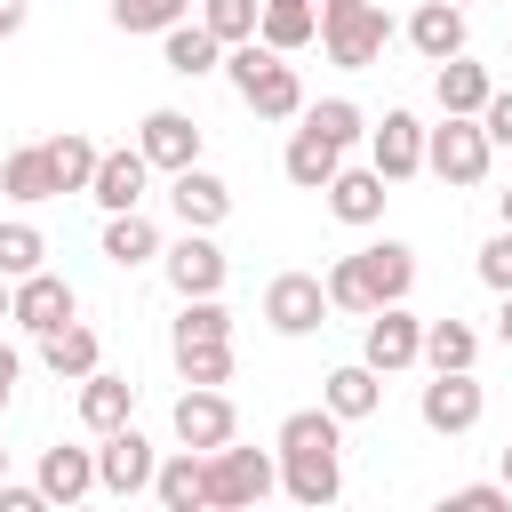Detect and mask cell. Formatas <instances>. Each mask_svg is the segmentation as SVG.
<instances>
[{
    "instance_id": "6da1fadb",
    "label": "cell",
    "mask_w": 512,
    "mask_h": 512,
    "mask_svg": "<svg viewBox=\"0 0 512 512\" xmlns=\"http://www.w3.org/2000/svg\"><path fill=\"white\" fill-rule=\"evenodd\" d=\"M272 456H280V496H288V504L320 512V504L344 496V416H328V408H296V416H280Z\"/></svg>"
},
{
    "instance_id": "7a4b0ae2",
    "label": "cell",
    "mask_w": 512,
    "mask_h": 512,
    "mask_svg": "<svg viewBox=\"0 0 512 512\" xmlns=\"http://www.w3.org/2000/svg\"><path fill=\"white\" fill-rule=\"evenodd\" d=\"M320 288H328V312H352V320H368L376 304H408V288H416V248H408V240H368V248L336 256Z\"/></svg>"
},
{
    "instance_id": "3957f363",
    "label": "cell",
    "mask_w": 512,
    "mask_h": 512,
    "mask_svg": "<svg viewBox=\"0 0 512 512\" xmlns=\"http://www.w3.org/2000/svg\"><path fill=\"white\" fill-rule=\"evenodd\" d=\"M216 72L232 80V96H240L256 120H296V112H304V80H296V64H288L280 48H264V40H232Z\"/></svg>"
},
{
    "instance_id": "277c9868",
    "label": "cell",
    "mask_w": 512,
    "mask_h": 512,
    "mask_svg": "<svg viewBox=\"0 0 512 512\" xmlns=\"http://www.w3.org/2000/svg\"><path fill=\"white\" fill-rule=\"evenodd\" d=\"M272 488H280V456L240 448V440L208 448V512H256Z\"/></svg>"
},
{
    "instance_id": "5b68a950",
    "label": "cell",
    "mask_w": 512,
    "mask_h": 512,
    "mask_svg": "<svg viewBox=\"0 0 512 512\" xmlns=\"http://www.w3.org/2000/svg\"><path fill=\"white\" fill-rule=\"evenodd\" d=\"M488 160H496V144H488V128H480V112H440V128H424V168L440 176V184H480L488 176Z\"/></svg>"
},
{
    "instance_id": "8992f818",
    "label": "cell",
    "mask_w": 512,
    "mask_h": 512,
    "mask_svg": "<svg viewBox=\"0 0 512 512\" xmlns=\"http://www.w3.org/2000/svg\"><path fill=\"white\" fill-rule=\"evenodd\" d=\"M320 48H328L344 72H368V64H384V48H392V16H384V0L320 8Z\"/></svg>"
},
{
    "instance_id": "52a82bcc",
    "label": "cell",
    "mask_w": 512,
    "mask_h": 512,
    "mask_svg": "<svg viewBox=\"0 0 512 512\" xmlns=\"http://www.w3.org/2000/svg\"><path fill=\"white\" fill-rule=\"evenodd\" d=\"M360 360H368L376 376L416 368V360H424V320H416L408 304H376V312L360 320Z\"/></svg>"
},
{
    "instance_id": "ba28073f",
    "label": "cell",
    "mask_w": 512,
    "mask_h": 512,
    "mask_svg": "<svg viewBox=\"0 0 512 512\" xmlns=\"http://www.w3.org/2000/svg\"><path fill=\"white\" fill-rule=\"evenodd\" d=\"M152 464H160V448L136 432V416L96 440V488L104 496H152Z\"/></svg>"
},
{
    "instance_id": "9c48e42d",
    "label": "cell",
    "mask_w": 512,
    "mask_h": 512,
    "mask_svg": "<svg viewBox=\"0 0 512 512\" xmlns=\"http://www.w3.org/2000/svg\"><path fill=\"white\" fill-rule=\"evenodd\" d=\"M416 416H424V432H440V440H456V432H472V424L488 416V392L472 384V368H432V384H424V400H416Z\"/></svg>"
},
{
    "instance_id": "30bf717a",
    "label": "cell",
    "mask_w": 512,
    "mask_h": 512,
    "mask_svg": "<svg viewBox=\"0 0 512 512\" xmlns=\"http://www.w3.org/2000/svg\"><path fill=\"white\" fill-rule=\"evenodd\" d=\"M160 272H168V288H176V296H224L232 256H224L208 232H192V224H184V240H168V248H160Z\"/></svg>"
},
{
    "instance_id": "8fae6325",
    "label": "cell",
    "mask_w": 512,
    "mask_h": 512,
    "mask_svg": "<svg viewBox=\"0 0 512 512\" xmlns=\"http://www.w3.org/2000/svg\"><path fill=\"white\" fill-rule=\"evenodd\" d=\"M72 312H80V296H72V280H64V272H48V264H40V272H24V280L8 288V320H16L24 336L64 328Z\"/></svg>"
},
{
    "instance_id": "7c38bea8",
    "label": "cell",
    "mask_w": 512,
    "mask_h": 512,
    "mask_svg": "<svg viewBox=\"0 0 512 512\" xmlns=\"http://www.w3.org/2000/svg\"><path fill=\"white\" fill-rule=\"evenodd\" d=\"M264 328H272V336H312V328H328V288H320V272H280V280L264 288Z\"/></svg>"
},
{
    "instance_id": "4fadbf2b",
    "label": "cell",
    "mask_w": 512,
    "mask_h": 512,
    "mask_svg": "<svg viewBox=\"0 0 512 512\" xmlns=\"http://www.w3.org/2000/svg\"><path fill=\"white\" fill-rule=\"evenodd\" d=\"M136 152H144L160 176H176V168H192V160H200V120H192V112H176V104H152V112L136 120Z\"/></svg>"
},
{
    "instance_id": "5bb4252c",
    "label": "cell",
    "mask_w": 512,
    "mask_h": 512,
    "mask_svg": "<svg viewBox=\"0 0 512 512\" xmlns=\"http://www.w3.org/2000/svg\"><path fill=\"white\" fill-rule=\"evenodd\" d=\"M168 424H176V440H184V448H200V456H208V448H224V440L240 432V416H232L224 384H184Z\"/></svg>"
},
{
    "instance_id": "9a60e30c",
    "label": "cell",
    "mask_w": 512,
    "mask_h": 512,
    "mask_svg": "<svg viewBox=\"0 0 512 512\" xmlns=\"http://www.w3.org/2000/svg\"><path fill=\"white\" fill-rule=\"evenodd\" d=\"M368 168H376L384 184H408V176L424 168V120H416V112H384V120L368 128Z\"/></svg>"
},
{
    "instance_id": "2e32d148",
    "label": "cell",
    "mask_w": 512,
    "mask_h": 512,
    "mask_svg": "<svg viewBox=\"0 0 512 512\" xmlns=\"http://www.w3.org/2000/svg\"><path fill=\"white\" fill-rule=\"evenodd\" d=\"M168 208H176V224H192V232H216L224 216H232V184L216 176V168H176L168 176Z\"/></svg>"
},
{
    "instance_id": "e0dca14e",
    "label": "cell",
    "mask_w": 512,
    "mask_h": 512,
    "mask_svg": "<svg viewBox=\"0 0 512 512\" xmlns=\"http://www.w3.org/2000/svg\"><path fill=\"white\" fill-rule=\"evenodd\" d=\"M144 184H152V160H144L136 144H120V152H96L88 200H96L104 216H120V208H144Z\"/></svg>"
},
{
    "instance_id": "ac0fdd59",
    "label": "cell",
    "mask_w": 512,
    "mask_h": 512,
    "mask_svg": "<svg viewBox=\"0 0 512 512\" xmlns=\"http://www.w3.org/2000/svg\"><path fill=\"white\" fill-rule=\"evenodd\" d=\"M320 408H328V416H344V424H360V416H376V408H384V376H376L368 360H344V368H328V376H320Z\"/></svg>"
},
{
    "instance_id": "d6986e66",
    "label": "cell",
    "mask_w": 512,
    "mask_h": 512,
    "mask_svg": "<svg viewBox=\"0 0 512 512\" xmlns=\"http://www.w3.org/2000/svg\"><path fill=\"white\" fill-rule=\"evenodd\" d=\"M152 496H160L168 512H208V456L176 440V456L152 464Z\"/></svg>"
},
{
    "instance_id": "ffe728a7",
    "label": "cell",
    "mask_w": 512,
    "mask_h": 512,
    "mask_svg": "<svg viewBox=\"0 0 512 512\" xmlns=\"http://www.w3.org/2000/svg\"><path fill=\"white\" fill-rule=\"evenodd\" d=\"M280 168H288V184H296V192H320V184L344 168V144H336V136H320L312 120H296V136H288Z\"/></svg>"
},
{
    "instance_id": "44dd1931",
    "label": "cell",
    "mask_w": 512,
    "mask_h": 512,
    "mask_svg": "<svg viewBox=\"0 0 512 512\" xmlns=\"http://www.w3.org/2000/svg\"><path fill=\"white\" fill-rule=\"evenodd\" d=\"M320 192H328V216H336V224H376L384 200H392V184H384L376 168H336Z\"/></svg>"
},
{
    "instance_id": "7402d4cb",
    "label": "cell",
    "mask_w": 512,
    "mask_h": 512,
    "mask_svg": "<svg viewBox=\"0 0 512 512\" xmlns=\"http://www.w3.org/2000/svg\"><path fill=\"white\" fill-rule=\"evenodd\" d=\"M48 504H80V496H96V448H40V480H32Z\"/></svg>"
},
{
    "instance_id": "603a6c76",
    "label": "cell",
    "mask_w": 512,
    "mask_h": 512,
    "mask_svg": "<svg viewBox=\"0 0 512 512\" xmlns=\"http://www.w3.org/2000/svg\"><path fill=\"white\" fill-rule=\"evenodd\" d=\"M160 64H168L176 80H208V72L224 64V40H216L208 24H192V16H184V24H168V32H160Z\"/></svg>"
},
{
    "instance_id": "cb8c5ba5",
    "label": "cell",
    "mask_w": 512,
    "mask_h": 512,
    "mask_svg": "<svg viewBox=\"0 0 512 512\" xmlns=\"http://www.w3.org/2000/svg\"><path fill=\"white\" fill-rule=\"evenodd\" d=\"M40 360H48V376H64V384H80L88 368H104V344H96V328L72 312L64 328H48L40 336Z\"/></svg>"
},
{
    "instance_id": "d4e9b609",
    "label": "cell",
    "mask_w": 512,
    "mask_h": 512,
    "mask_svg": "<svg viewBox=\"0 0 512 512\" xmlns=\"http://www.w3.org/2000/svg\"><path fill=\"white\" fill-rule=\"evenodd\" d=\"M128 416H136V384H128V376H112V368H88V376H80V424L104 440V432H112V424H128Z\"/></svg>"
},
{
    "instance_id": "484cf974",
    "label": "cell",
    "mask_w": 512,
    "mask_h": 512,
    "mask_svg": "<svg viewBox=\"0 0 512 512\" xmlns=\"http://www.w3.org/2000/svg\"><path fill=\"white\" fill-rule=\"evenodd\" d=\"M408 48H416L424 64L456 56V48H464V8H456V0H424V8L408 16Z\"/></svg>"
},
{
    "instance_id": "4316f807",
    "label": "cell",
    "mask_w": 512,
    "mask_h": 512,
    "mask_svg": "<svg viewBox=\"0 0 512 512\" xmlns=\"http://www.w3.org/2000/svg\"><path fill=\"white\" fill-rule=\"evenodd\" d=\"M152 256H160V224H152L144 208H120V216H104V264L136 272V264H152Z\"/></svg>"
},
{
    "instance_id": "83f0119b",
    "label": "cell",
    "mask_w": 512,
    "mask_h": 512,
    "mask_svg": "<svg viewBox=\"0 0 512 512\" xmlns=\"http://www.w3.org/2000/svg\"><path fill=\"white\" fill-rule=\"evenodd\" d=\"M256 40H264V48H280V56H296L304 40H320V8H312V0H264Z\"/></svg>"
},
{
    "instance_id": "f1b7e54d",
    "label": "cell",
    "mask_w": 512,
    "mask_h": 512,
    "mask_svg": "<svg viewBox=\"0 0 512 512\" xmlns=\"http://www.w3.org/2000/svg\"><path fill=\"white\" fill-rule=\"evenodd\" d=\"M488 88H496V80H488V64H472L464 48H456V56H440V72H432L440 112H480V104H488Z\"/></svg>"
},
{
    "instance_id": "f546056e",
    "label": "cell",
    "mask_w": 512,
    "mask_h": 512,
    "mask_svg": "<svg viewBox=\"0 0 512 512\" xmlns=\"http://www.w3.org/2000/svg\"><path fill=\"white\" fill-rule=\"evenodd\" d=\"M0 192H8L16 208H32V200H56V176H48V152H40V144H16V152L0 160Z\"/></svg>"
},
{
    "instance_id": "4dcf8cb0",
    "label": "cell",
    "mask_w": 512,
    "mask_h": 512,
    "mask_svg": "<svg viewBox=\"0 0 512 512\" xmlns=\"http://www.w3.org/2000/svg\"><path fill=\"white\" fill-rule=\"evenodd\" d=\"M40 152H48V176H56V192H88V176H96V144H88L80 128L48 136Z\"/></svg>"
},
{
    "instance_id": "1f68e13d",
    "label": "cell",
    "mask_w": 512,
    "mask_h": 512,
    "mask_svg": "<svg viewBox=\"0 0 512 512\" xmlns=\"http://www.w3.org/2000/svg\"><path fill=\"white\" fill-rule=\"evenodd\" d=\"M216 336H232L224 296H184V312L168 320V344H216Z\"/></svg>"
},
{
    "instance_id": "d6a6232c",
    "label": "cell",
    "mask_w": 512,
    "mask_h": 512,
    "mask_svg": "<svg viewBox=\"0 0 512 512\" xmlns=\"http://www.w3.org/2000/svg\"><path fill=\"white\" fill-rule=\"evenodd\" d=\"M424 360L432 368H472L480 360V328L472 320H424Z\"/></svg>"
},
{
    "instance_id": "836d02e7",
    "label": "cell",
    "mask_w": 512,
    "mask_h": 512,
    "mask_svg": "<svg viewBox=\"0 0 512 512\" xmlns=\"http://www.w3.org/2000/svg\"><path fill=\"white\" fill-rule=\"evenodd\" d=\"M168 352H176L184 384H224L232 376V336H216V344H168Z\"/></svg>"
},
{
    "instance_id": "e575fe53",
    "label": "cell",
    "mask_w": 512,
    "mask_h": 512,
    "mask_svg": "<svg viewBox=\"0 0 512 512\" xmlns=\"http://www.w3.org/2000/svg\"><path fill=\"white\" fill-rule=\"evenodd\" d=\"M296 120H312V128H320V136H336L344 152H352V144L368 136V120H360V104H352V96H328V104H304Z\"/></svg>"
},
{
    "instance_id": "d590c367",
    "label": "cell",
    "mask_w": 512,
    "mask_h": 512,
    "mask_svg": "<svg viewBox=\"0 0 512 512\" xmlns=\"http://www.w3.org/2000/svg\"><path fill=\"white\" fill-rule=\"evenodd\" d=\"M256 16H264V0H200V24L232 48V40H256Z\"/></svg>"
},
{
    "instance_id": "8d00e7d4",
    "label": "cell",
    "mask_w": 512,
    "mask_h": 512,
    "mask_svg": "<svg viewBox=\"0 0 512 512\" xmlns=\"http://www.w3.org/2000/svg\"><path fill=\"white\" fill-rule=\"evenodd\" d=\"M184 16H192V0H112V24L120 32H168Z\"/></svg>"
},
{
    "instance_id": "74e56055",
    "label": "cell",
    "mask_w": 512,
    "mask_h": 512,
    "mask_svg": "<svg viewBox=\"0 0 512 512\" xmlns=\"http://www.w3.org/2000/svg\"><path fill=\"white\" fill-rule=\"evenodd\" d=\"M40 264H48V240H40L32 224H0V272L24 280V272H40Z\"/></svg>"
},
{
    "instance_id": "f35d334b",
    "label": "cell",
    "mask_w": 512,
    "mask_h": 512,
    "mask_svg": "<svg viewBox=\"0 0 512 512\" xmlns=\"http://www.w3.org/2000/svg\"><path fill=\"white\" fill-rule=\"evenodd\" d=\"M480 280H488V288H496V296H504V288H512V224H504V232H496V240H488V248H480Z\"/></svg>"
},
{
    "instance_id": "ab89813d",
    "label": "cell",
    "mask_w": 512,
    "mask_h": 512,
    "mask_svg": "<svg viewBox=\"0 0 512 512\" xmlns=\"http://www.w3.org/2000/svg\"><path fill=\"white\" fill-rule=\"evenodd\" d=\"M448 504H456V512H496V504H512V488H504V480H472V488H456Z\"/></svg>"
},
{
    "instance_id": "60d3db41",
    "label": "cell",
    "mask_w": 512,
    "mask_h": 512,
    "mask_svg": "<svg viewBox=\"0 0 512 512\" xmlns=\"http://www.w3.org/2000/svg\"><path fill=\"white\" fill-rule=\"evenodd\" d=\"M480 128H488V144H512V88H488V104H480Z\"/></svg>"
},
{
    "instance_id": "b9f144b4",
    "label": "cell",
    "mask_w": 512,
    "mask_h": 512,
    "mask_svg": "<svg viewBox=\"0 0 512 512\" xmlns=\"http://www.w3.org/2000/svg\"><path fill=\"white\" fill-rule=\"evenodd\" d=\"M40 504H48L40 488H16V480H0V512H40Z\"/></svg>"
},
{
    "instance_id": "7bdbcfd3",
    "label": "cell",
    "mask_w": 512,
    "mask_h": 512,
    "mask_svg": "<svg viewBox=\"0 0 512 512\" xmlns=\"http://www.w3.org/2000/svg\"><path fill=\"white\" fill-rule=\"evenodd\" d=\"M24 16H32V0H0V40H16V32H24Z\"/></svg>"
},
{
    "instance_id": "ee69618b",
    "label": "cell",
    "mask_w": 512,
    "mask_h": 512,
    "mask_svg": "<svg viewBox=\"0 0 512 512\" xmlns=\"http://www.w3.org/2000/svg\"><path fill=\"white\" fill-rule=\"evenodd\" d=\"M16 376H24V360H16V344H0V384L16 392Z\"/></svg>"
},
{
    "instance_id": "f6af8a7d",
    "label": "cell",
    "mask_w": 512,
    "mask_h": 512,
    "mask_svg": "<svg viewBox=\"0 0 512 512\" xmlns=\"http://www.w3.org/2000/svg\"><path fill=\"white\" fill-rule=\"evenodd\" d=\"M496 344L512 352V288H504V304H496Z\"/></svg>"
},
{
    "instance_id": "bcb514c9",
    "label": "cell",
    "mask_w": 512,
    "mask_h": 512,
    "mask_svg": "<svg viewBox=\"0 0 512 512\" xmlns=\"http://www.w3.org/2000/svg\"><path fill=\"white\" fill-rule=\"evenodd\" d=\"M8 288H16V280H8V272H0V320H8Z\"/></svg>"
},
{
    "instance_id": "7dc6e473",
    "label": "cell",
    "mask_w": 512,
    "mask_h": 512,
    "mask_svg": "<svg viewBox=\"0 0 512 512\" xmlns=\"http://www.w3.org/2000/svg\"><path fill=\"white\" fill-rule=\"evenodd\" d=\"M504 488H512V448H504Z\"/></svg>"
},
{
    "instance_id": "c3c4849f",
    "label": "cell",
    "mask_w": 512,
    "mask_h": 512,
    "mask_svg": "<svg viewBox=\"0 0 512 512\" xmlns=\"http://www.w3.org/2000/svg\"><path fill=\"white\" fill-rule=\"evenodd\" d=\"M504 224H512V192H504Z\"/></svg>"
},
{
    "instance_id": "681fc988",
    "label": "cell",
    "mask_w": 512,
    "mask_h": 512,
    "mask_svg": "<svg viewBox=\"0 0 512 512\" xmlns=\"http://www.w3.org/2000/svg\"><path fill=\"white\" fill-rule=\"evenodd\" d=\"M320 8H352V0H320Z\"/></svg>"
},
{
    "instance_id": "f907efd6",
    "label": "cell",
    "mask_w": 512,
    "mask_h": 512,
    "mask_svg": "<svg viewBox=\"0 0 512 512\" xmlns=\"http://www.w3.org/2000/svg\"><path fill=\"white\" fill-rule=\"evenodd\" d=\"M0 480H8V448H0Z\"/></svg>"
},
{
    "instance_id": "816d5d0a",
    "label": "cell",
    "mask_w": 512,
    "mask_h": 512,
    "mask_svg": "<svg viewBox=\"0 0 512 512\" xmlns=\"http://www.w3.org/2000/svg\"><path fill=\"white\" fill-rule=\"evenodd\" d=\"M0 408H8V384H0Z\"/></svg>"
},
{
    "instance_id": "f5cc1de1",
    "label": "cell",
    "mask_w": 512,
    "mask_h": 512,
    "mask_svg": "<svg viewBox=\"0 0 512 512\" xmlns=\"http://www.w3.org/2000/svg\"><path fill=\"white\" fill-rule=\"evenodd\" d=\"M504 56H512V32H504Z\"/></svg>"
},
{
    "instance_id": "db71d44e",
    "label": "cell",
    "mask_w": 512,
    "mask_h": 512,
    "mask_svg": "<svg viewBox=\"0 0 512 512\" xmlns=\"http://www.w3.org/2000/svg\"><path fill=\"white\" fill-rule=\"evenodd\" d=\"M456 8H472V0H456Z\"/></svg>"
}]
</instances>
